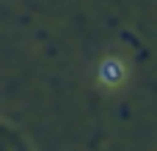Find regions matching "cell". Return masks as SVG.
I'll return each instance as SVG.
<instances>
[{"instance_id":"cell-1","label":"cell","mask_w":157,"mask_h":151,"mask_svg":"<svg viewBox=\"0 0 157 151\" xmlns=\"http://www.w3.org/2000/svg\"><path fill=\"white\" fill-rule=\"evenodd\" d=\"M99 74H102V80H105L108 85H116V83L124 77V66H121L116 58H108V61L102 63V72H99Z\"/></svg>"}]
</instances>
